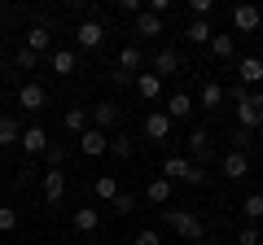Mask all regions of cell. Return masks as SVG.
<instances>
[{"mask_svg":"<svg viewBox=\"0 0 263 245\" xmlns=\"http://www.w3.org/2000/svg\"><path fill=\"white\" fill-rule=\"evenodd\" d=\"M237 122H241L246 132L263 127V92H241L237 88Z\"/></svg>","mask_w":263,"mask_h":245,"instance_id":"obj_1","label":"cell"},{"mask_svg":"<svg viewBox=\"0 0 263 245\" xmlns=\"http://www.w3.org/2000/svg\"><path fill=\"white\" fill-rule=\"evenodd\" d=\"M162 219H167L171 228H176L180 236H189V241H202V219L189 215V210H162Z\"/></svg>","mask_w":263,"mask_h":245,"instance_id":"obj_2","label":"cell"},{"mask_svg":"<svg viewBox=\"0 0 263 245\" xmlns=\"http://www.w3.org/2000/svg\"><path fill=\"white\" fill-rule=\"evenodd\" d=\"M79 153H84V158H101V153H110V136L97 132V127H88V132L79 136Z\"/></svg>","mask_w":263,"mask_h":245,"instance_id":"obj_3","label":"cell"},{"mask_svg":"<svg viewBox=\"0 0 263 245\" xmlns=\"http://www.w3.org/2000/svg\"><path fill=\"white\" fill-rule=\"evenodd\" d=\"M44 101H48V92H44L40 84H31V79L18 88V105H22L27 114H40V110H44Z\"/></svg>","mask_w":263,"mask_h":245,"instance_id":"obj_4","label":"cell"},{"mask_svg":"<svg viewBox=\"0 0 263 245\" xmlns=\"http://www.w3.org/2000/svg\"><path fill=\"white\" fill-rule=\"evenodd\" d=\"M219 167H224V175H228V179H246V175H250V158H246L241 149H228Z\"/></svg>","mask_w":263,"mask_h":245,"instance_id":"obj_5","label":"cell"},{"mask_svg":"<svg viewBox=\"0 0 263 245\" xmlns=\"http://www.w3.org/2000/svg\"><path fill=\"white\" fill-rule=\"evenodd\" d=\"M75 39H79V48H101V39H105V27H101L97 18H88V22H79Z\"/></svg>","mask_w":263,"mask_h":245,"instance_id":"obj_6","label":"cell"},{"mask_svg":"<svg viewBox=\"0 0 263 245\" xmlns=\"http://www.w3.org/2000/svg\"><path fill=\"white\" fill-rule=\"evenodd\" d=\"M154 75H158V79L180 75V53H176V48H158V53H154Z\"/></svg>","mask_w":263,"mask_h":245,"instance_id":"obj_7","label":"cell"},{"mask_svg":"<svg viewBox=\"0 0 263 245\" xmlns=\"http://www.w3.org/2000/svg\"><path fill=\"white\" fill-rule=\"evenodd\" d=\"M145 136H149V140H167V136H171V114L167 110H154L149 118H145Z\"/></svg>","mask_w":263,"mask_h":245,"instance_id":"obj_8","label":"cell"},{"mask_svg":"<svg viewBox=\"0 0 263 245\" xmlns=\"http://www.w3.org/2000/svg\"><path fill=\"white\" fill-rule=\"evenodd\" d=\"M259 22H263V13L254 5H237L233 9V31H259Z\"/></svg>","mask_w":263,"mask_h":245,"instance_id":"obj_9","label":"cell"},{"mask_svg":"<svg viewBox=\"0 0 263 245\" xmlns=\"http://www.w3.org/2000/svg\"><path fill=\"white\" fill-rule=\"evenodd\" d=\"M184 145H189V158H202V162L211 158V132H206V127H193Z\"/></svg>","mask_w":263,"mask_h":245,"instance_id":"obj_10","label":"cell"},{"mask_svg":"<svg viewBox=\"0 0 263 245\" xmlns=\"http://www.w3.org/2000/svg\"><path fill=\"white\" fill-rule=\"evenodd\" d=\"M189 175H193V162H189V158H167V162H162V179H171V184H176V179L189 184Z\"/></svg>","mask_w":263,"mask_h":245,"instance_id":"obj_11","label":"cell"},{"mask_svg":"<svg viewBox=\"0 0 263 245\" xmlns=\"http://www.w3.org/2000/svg\"><path fill=\"white\" fill-rule=\"evenodd\" d=\"M92 122H97V132L114 127V122H119V105H114V101H97L92 105Z\"/></svg>","mask_w":263,"mask_h":245,"instance_id":"obj_12","label":"cell"},{"mask_svg":"<svg viewBox=\"0 0 263 245\" xmlns=\"http://www.w3.org/2000/svg\"><path fill=\"white\" fill-rule=\"evenodd\" d=\"M18 145H22V149H27V153H44V149H48V145H53V140H48V132H44V127H27Z\"/></svg>","mask_w":263,"mask_h":245,"instance_id":"obj_13","label":"cell"},{"mask_svg":"<svg viewBox=\"0 0 263 245\" xmlns=\"http://www.w3.org/2000/svg\"><path fill=\"white\" fill-rule=\"evenodd\" d=\"M171 193H176V184L158 175V179H149V189H145V197H149L154 206H167V201H171Z\"/></svg>","mask_w":263,"mask_h":245,"instance_id":"obj_14","label":"cell"},{"mask_svg":"<svg viewBox=\"0 0 263 245\" xmlns=\"http://www.w3.org/2000/svg\"><path fill=\"white\" fill-rule=\"evenodd\" d=\"M167 114H171V122L189 118V114H193V96H189V92H171L167 96Z\"/></svg>","mask_w":263,"mask_h":245,"instance_id":"obj_15","label":"cell"},{"mask_svg":"<svg viewBox=\"0 0 263 245\" xmlns=\"http://www.w3.org/2000/svg\"><path fill=\"white\" fill-rule=\"evenodd\" d=\"M237 75H241V84H259L263 79V57H241L237 62Z\"/></svg>","mask_w":263,"mask_h":245,"instance_id":"obj_16","label":"cell"},{"mask_svg":"<svg viewBox=\"0 0 263 245\" xmlns=\"http://www.w3.org/2000/svg\"><path fill=\"white\" fill-rule=\"evenodd\" d=\"M184 39H193V44H211V39H215V31H211L206 18H193V22L184 27Z\"/></svg>","mask_w":263,"mask_h":245,"instance_id":"obj_17","label":"cell"},{"mask_svg":"<svg viewBox=\"0 0 263 245\" xmlns=\"http://www.w3.org/2000/svg\"><path fill=\"white\" fill-rule=\"evenodd\" d=\"M66 193V175L62 171H44V201H62Z\"/></svg>","mask_w":263,"mask_h":245,"instance_id":"obj_18","label":"cell"},{"mask_svg":"<svg viewBox=\"0 0 263 245\" xmlns=\"http://www.w3.org/2000/svg\"><path fill=\"white\" fill-rule=\"evenodd\" d=\"M136 92H141L145 101H154V96L162 92V79L154 75V70H145V75H136Z\"/></svg>","mask_w":263,"mask_h":245,"instance_id":"obj_19","label":"cell"},{"mask_svg":"<svg viewBox=\"0 0 263 245\" xmlns=\"http://www.w3.org/2000/svg\"><path fill=\"white\" fill-rule=\"evenodd\" d=\"M48 66H53L57 75H75V53H70V48H57V53L48 57Z\"/></svg>","mask_w":263,"mask_h":245,"instance_id":"obj_20","label":"cell"},{"mask_svg":"<svg viewBox=\"0 0 263 245\" xmlns=\"http://www.w3.org/2000/svg\"><path fill=\"white\" fill-rule=\"evenodd\" d=\"M97 223H101V210H97V206L75 210V228H79V232H97Z\"/></svg>","mask_w":263,"mask_h":245,"instance_id":"obj_21","label":"cell"},{"mask_svg":"<svg viewBox=\"0 0 263 245\" xmlns=\"http://www.w3.org/2000/svg\"><path fill=\"white\" fill-rule=\"evenodd\" d=\"M48 44H53V35H48V27H31V31H27V48H31V53H44Z\"/></svg>","mask_w":263,"mask_h":245,"instance_id":"obj_22","label":"cell"},{"mask_svg":"<svg viewBox=\"0 0 263 245\" xmlns=\"http://www.w3.org/2000/svg\"><path fill=\"white\" fill-rule=\"evenodd\" d=\"M66 132H75V136H84L88 132V110H66Z\"/></svg>","mask_w":263,"mask_h":245,"instance_id":"obj_23","label":"cell"},{"mask_svg":"<svg viewBox=\"0 0 263 245\" xmlns=\"http://www.w3.org/2000/svg\"><path fill=\"white\" fill-rule=\"evenodd\" d=\"M119 197V179L114 175H97V201H114Z\"/></svg>","mask_w":263,"mask_h":245,"instance_id":"obj_24","label":"cell"},{"mask_svg":"<svg viewBox=\"0 0 263 245\" xmlns=\"http://www.w3.org/2000/svg\"><path fill=\"white\" fill-rule=\"evenodd\" d=\"M136 31H141V35H162V18H158V13H149V9H145L141 18H136Z\"/></svg>","mask_w":263,"mask_h":245,"instance_id":"obj_25","label":"cell"},{"mask_svg":"<svg viewBox=\"0 0 263 245\" xmlns=\"http://www.w3.org/2000/svg\"><path fill=\"white\" fill-rule=\"evenodd\" d=\"M141 62H145V57H141V48H136V44H127V48L119 53V66H123V70H141Z\"/></svg>","mask_w":263,"mask_h":245,"instance_id":"obj_26","label":"cell"},{"mask_svg":"<svg viewBox=\"0 0 263 245\" xmlns=\"http://www.w3.org/2000/svg\"><path fill=\"white\" fill-rule=\"evenodd\" d=\"M241 215L246 219H263V193H250V197L241 201Z\"/></svg>","mask_w":263,"mask_h":245,"instance_id":"obj_27","label":"cell"},{"mask_svg":"<svg viewBox=\"0 0 263 245\" xmlns=\"http://www.w3.org/2000/svg\"><path fill=\"white\" fill-rule=\"evenodd\" d=\"M22 132H18V122L13 118H0V145H18Z\"/></svg>","mask_w":263,"mask_h":245,"instance_id":"obj_28","label":"cell"},{"mask_svg":"<svg viewBox=\"0 0 263 245\" xmlns=\"http://www.w3.org/2000/svg\"><path fill=\"white\" fill-rule=\"evenodd\" d=\"M219 101H224V88H219V84H206V88H202V110H215Z\"/></svg>","mask_w":263,"mask_h":245,"instance_id":"obj_29","label":"cell"},{"mask_svg":"<svg viewBox=\"0 0 263 245\" xmlns=\"http://www.w3.org/2000/svg\"><path fill=\"white\" fill-rule=\"evenodd\" d=\"M13 62H18V70H35V66H40V53H31V48L22 44V48H18V57H13Z\"/></svg>","mask_w":263,"mask_h":245,"instance_id":"obj_30","label":"cell"},{"mask_svg":"<svg viewBox=\"0 0 263 245\" xmlns=\"http://www.w3.org/2000/svg\"><path fill=\"white\" fill-rule=\"evenodd\" d=\"M211 53L215 57H233V35H215L211 39Z\"/></svg>","mask_w":263,"mask_h":245,"instance_id":"obj_31","label":"cell"},{"mask_svg":"<svg viewBox=\"0 0 263 245\" xmlns=\"http://www.w3.org/2000/svg\"><path fill=\"white\" fill-rule=\"evenodd\" d=\"M110 153H114V158H132V136H114V140H110Z\"/></svg>","mask_w":263,"mask_h":245,"instance_id":"obj_32","label":"cell"},{"mask_svg":"<svg viewBox=\"0 0 263 245\" xmlns=\"http://www.w3.org/2000/svg\"><path fill=\"white\" fill-rule=\"evenodd\" d=\"M18 228V210L13 206H0V232H13Z\"/></svg>","mask_w":263,"mask_h":245,"instance_id":"obj_33","label":"cell"},{"mask_svg":"<svg viewBox=\"0 0 263 245\" xmlns=\"http://www.w3.org/2000/svg\"><path fill=\"white\" fill-rule=\"evenodd\" d=\"M211 9H215V0H189V13L193 18H211Z\"/></svg>","mask_w":263,"mask_h":245,"instance_id":"obj_34","label":"cell"},{"mask_svg":"<svg viewBox=\"0 0 263 245\" xmlns=\"http://www.w3.org/2000/svg\"><path fill=\"white\" fill-rule=\"evenodd\" d=\"M44 158L53 162V171H62V162H66V149H62V145H48V149H44Z\"/></svg>","mask_w":263,"mask_h":245,"instance_id":"obj_35","label":"cell"},{"mask_svg":"<svg viewBox=\"0 0 263 245\" xmlns=\"http://www.w3.org/2000/svg\"><path fill=\"white\" fill-rule=\"evenodd\" d=\"M132 245H162V236L154 232V228H145V232H136V241Z\"/></svg>","mask_w":263,"mask_h":245,"instance_id":"obj_36","label":"cell"},{"mask_svg":"<svg viewBox=\"0 0 263 245\" xmlns=\"http://www.w3.org/2000/svg\"><path fill=\"white\" fill-rule=\"evenodd\" d=\"M119 13H132V18H141L145 5H141V0H119Z\"/></svg>","mask_w":263,"mask_h":245,"instance_id":"obj_37","label":"cell"},{"mask_svg":"<svg viewBox=\"0 0 263 245\" xmlns=\"http://www.w3.org/2000/svg\"><path fill=\"white\" fill-rule=\"evenodd\" d=\"M145 9H149V13H158V18H167V13H171V0H149Z\"/></svg>","mask_w":263,"mask_h":245,"instance_id":"obj_38","label":"cell"},{"mask_svg":"<svg viewBox=\"0 0 263 245\" xmlns=\"http://www.w3.org/2000/svg\"><path fill=\"white\" fill-rule=\"evenodd\" d=\"M246 145H250V132L246 127H233V149H246Z\"/></svg>","mask_w":263,"mask_h":245,"instance_id":"obj_39","label":"cell"},{"mask_svg":"<svg viewBox=\"0 0 263 245\" xmlns=\"http://www.w3.org/2000/svg\"><path fill=\"white\" fill-rule=\"evenodd\" d=\"M110 206H114V210H119V215H127V210H132V193H119V197H114V201H110Z\"/></svg>","mask_w":263,"mask_h":245,"instance_id":"obj_40","label":"cell"},{"mask_svg":"<svg viewBox=\"0 0 263 245\" xmlns=\"http://www.w3.org/2000/svg\"><path fill=\"white\" fill-rule=\"evenodd\" d=\"M237 245H259V232H254V228H241V232H237Z\"/></svg>","mask_w":263,"mask_h":245,"instance_id":"obj_41","label":"cell"},{"mask_svg":"<svg viewBox=\"0 0 263 245\" xmlns=\"http://www.w3.org/2000/svg\"><path fill=\"white\" fill-rule=\"evenodd\" d=\"M88 245H101V241H88Z\"/></svg>","mask_w":263,"mask_h":245,"instance_id":"obj_42","label":"cell"},{"mask_svg":"<svg viewBox=\"0 0 263 245\" xmlns=\"http://www.w3.org/2000/svg\"><path fill=\"white\" fill-rule=\"evenodd\" d=\"M202 245H211V241H202Z\"/></svg>","mask_w":263,"mask_h":245,"instance_id":"obj_43","label":"cell"}]
</instances>
